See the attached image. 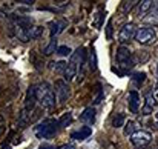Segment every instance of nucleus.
<instances>
[{
  "mask_svg": "<svg viewBox=\"0 0 158 149\" xmlns=\"http://www.w3.org/2000/svg\"><path fill=\"white\" fill-rule=\"evenodd\" d=\"M85 58H86V49L85 48H77L71 54V58L66 65V69H64V82H71L75 79L78 69L83 66L85 63Z\"/></svg>",
  "mask_w": 158,
  "mask_h": 149,
  "instance_id": "nucleus-1",
  "label": "nucleus"
},
{
  "mask_svg": "<svg viewBox=\"0 0 158 149\" xmlns=\"http://www.w3.org/2000/svg\"><path fill=\"white\" fill-rule=\"evenodd\" d=\"M35 96H37V101L42 104V108L52 109L55 106V94L48 82H42L35 85Z\"/></svg>",
  "mask_w": 158,
  "mask_h": 149,
  "instance_id": "nucleus-2",
  "label": "nucleus"
},
{
  "mask_svg": "<svg viewBox=\"0 0 158 149\" xmlns=\"http://www.w3.org/2000/svg\"><path fill=\"white\" fill-rule=\"evenodd\" d=\"M60 125H58V120L55 118H46L43 120L42 123H39L34 129L35 135L39 138H51L52 135H55V132L58 131Z\"/></svg>",
  "mask_w": 158,
  "mask_h": 149,
  "instance_id": "nucleus-3",
  "label": "nucleus"
},
{
  "mask_svg": "<svg viewBox=\"0 0 158 149\" xmlns=\"http://www.w3.org/2000/svg\"><path fill=\"white\" fill-rule=\"evenodd\" d=\"M115 58H117L118 66L123 68V69H131V68L135 66V58H134L132 52L129 51V48H126V46H120L117 49Z\"/></svg>",
  "mask_w": 158,
  "mask_h": 149,
  "instance_id": "nucleus-4",
  "label": "nucleus"
},
{
  "mask_svg": "<svg viewBox=\"0 0 158 149\" xmlns=\"http://www.w3.org/2000/svg\"><path fill=\"white\" fill-rule=\"evenodd\" d=\"M135 40L141 45H152L157 40V34L152 28H140V29H137Z\"/></svg>",
  "mask_w": 158,
  "mask_h": 149,
  "instance_id": "nucleus-5",
  "label": "nucleus"
},
{
  "mask_svg": "<svg viewBox=\"0 0 158 149\" xmlns=\"http://www.w3.org/2000/svg\"><path fill=\"white\" fill-rule=\"evenodd\" d=\"M135 34H137V26H135L134 23H126V25L120 29L118 42H120V43L131 42L132 39H135Z\"/></svg>",
  "mask_w": 158,
  "mask_h": 149,
  "instance_id": "nucleus-6",
  "label": "nucleus"
},
{
  "mask_svg": "<svg viewBox=\"0 0 158 149\" xmlns=\"http://www.w3.org/2000/svg\"><path fill=\"white\" fill-rule=\"evenodd\" d=\"M151 140H152V135H151V132H148V131H137L134 135H131L132 145H134V146H138V148H143V146L149 145Z\"/></svg>",
  "mask_w": 158,
  "mask_h": 149,
  "instance_id": "nucleus-7",
  "label": "nucleus"
},
{
  "mask_svg": "<svg viewBox=\"0 0 158 149\" xmlns=\"http://www.w3.org/2000/svg\"><path fill=\"white\" fill-rule=\"evenodd\" d=\"M55 96H57V100L60 103H64L68 100V97H69L68 82H64V80H57L55 82Z\"/></svg>",
  "mask_w": 158,
  "mask_h": 149,
  "instance_id": "nucleus-8",
  "label": "nucleus"
},
{
  "mask_svg": "<svg viewBox=\"0 0 158 149\" xmlns=\"http://www.w3.org/2000/svg\"><path fill=\"white\" fill-rule=\"evenodd\" d=\"M95 118H97V111H95V108H92V106L86 108V109L81 112V115H80V121L85 123L86 126H92V125L95 123Z\"/></svg>",
  "mask_w": 158,
  "mask_h": 149,
  "instance_id": "nucleus-9",
  "label": "nucleus"
},
{
  "mask_svg": "<svg viewBox=\"0 0 158 149\" xmlns=\"http://www.w3.org/2000/svg\"><path fill=\"white\" fill-rule=\"evenodd\" d=\"M48 26H49V36H51V39H54L64 31L68 23H66V20H54V22H49Z\"/></svg>",
  "mask_w": 158,
  "mask_h": 149,
  "instance_id": "nucleus-10",
  "label": "nucleus"
},
{
  "mask_svg": "<svg viewBox=\"0 0 158 149\" xmlns=\"http://www.w3.org/2000/svg\"><path fill=\"white\" fill-rule=\"evenodd\" d=\"M37 101V96H35V85L29 86L26 91V97H25V111H32Z\"/></svg>",
  "mask_w": 158,
  "mask_h": 149,
  "instance_id": "nucleus-11",
  "label": "nucleus"
},
{
  "mask_svg": "<svg viewBox=\"0 0 158 149\" xmlns=\"http://www.w3.org/2000/svg\"><path fill=\"white\" fill-rule=\"evenodd\" d=\"M140 94L137 91H131L129 96H127V106H129V111L132 114H137L138 112V108H140Z\"/></svg>",
  "mask_w": 158,
  "mask_h": 149,
  "instance_id": "nucleus-12",
  "label": "nucleus"
},
{
  "mask_svg": "<svg viewBox=\"0 0 158 149\" xmlns=\"http://www.w3.org/2000/svg\"><path fill=\"white\" fill-rule=\"evenodd\" d=\"M143 22L146 25H151V26H157L158 25V2H154L152 9L148 12V15L143 19Z\"/></svg>",
  "mask_w": 158,
  "mask_h": 149,
  "instance_id": "nucleus-13",
  "label": "nucleus"
},
{
  "mask_svg": "<svg viewBox=\"0 0 158 149\" xmlns=\"http://www.w3.org/2000/svg\"><path fill=\"white\" fill-rule=\"evenodd\" d=\"M158 101H157V97H154V96H149L146 101H144V104H143V108H141V114L143 115H151L152 112H154V109L157 108Z\"/></svg>",
  "mask_w": 158,
  "mask_h": 149,
  "instance_id": "nucleus-14",
  "label": "nucleus"
},
{
  "mask_svg": "<svg viewBox=\"0 0 158 149\" xmlns=\"http://www.w3.org/2000/svg\"><path fill=\"white\" fill-rule=\"evenodd\" d=\"M91 134H92V129H91L89 126H83V128H80L78 131L72 132V134H71V138H74V140H77V142H83V140L89 138Z\"/></svg>",
  "mask_w": 158,
  "mask_h": 149,
  "instance_id": "nucleus-15",
  "label": "nucleus"
},
{
  "mask_svg": "<svg viewBox=\"0 0 158 149\" xmlns=\"http://www.w3.org/2000/svg\"><path fill=\"white\" fill-rule=\"evenodd\" d=\"M152 5H154L152 0H143V2H140V5H138V15L144 19L148 15V12L152 9Z\"/></svg>",
  "mask_w": 158,
  "mask_h": 149,
  "instance_id": "nucleus-16",
  "label": "nucleus"
},
{
  "mask_svg": "<svg viewBox=\"0 0 158 149\" xmlns=\"http://www.w3.org/2000/svg\"><path fill=\"white\" fill-rule=\"evenodd\" d=\"M43 36V26H31L28 28V37L29 40H37Z\"/></svg>",
  "mask_w": 158,
  "mask_h": 149,
  "instance_id": "nucleus-17",
  "label": "nucleus"
},
{
  "mask_svg": "<svg viewBox=\"0 0 158 149\" xmlns=\"http://www.w3.org/2000/svg\"><path fill=\"white\" fill-rule=\"evenodd\" d=\"M57 37H54V39H51L49 40V43L45 46V49H43V54L45 55H51V54H54V52H57Z\"/></svg>",
  "mask_w": 158,
  "mask_h": 149,
  "instance_id": "nucleus-18",
  "label": "nucleus"
},
{
  "mask_svg": "<svg viewBox=\"0 0 158 149\" xmlns=\"http://www.w3.org/2000/svg\"><path fill=\"white\" fill-rule=\"evenodd\" d=\"M124 121H126V115H124L123 112L115 114L114 118H112V126H114V128H121V126L124 125Z\"/></svg>",
  "mask_w": 158,
  "mask_h": 149,
  "instance_id": "nucleus-19",
  "label": "nucleus"
},
{
  "mask_svg": "<svg viewBox=\"0 0 158 149\" xmlns=\"http://www.w3.org/2000/svg\"><path fill=\"white\" fill-rule=\"evenodd\" d=\"M71 123H72V114H71V112L63 114V115L58 118V125H60V128H66V126L71 125Z\"/></svg>",
  "mask_w": 158,
  "mask_h": 149,
  "instance_id": "nucleus-20",
  "label": "nucleus"
},
{
  "mask_svg": "<svg viewBox=\"0 0 158 149\" xmlns=\"http://www.w3.org/2000/svg\"><path fill=\"white\" fill-rule=\"evenodd\" d=\"M137 123L135 121H127L126 125H124V135H134L137 131Z\"/></svg>",
  "mask_w": 158,
  "mask_h": 149,
  "instance_id": "nucleus-21",
  "label": "nucleus"
},
{
  "mask_svg": "<svg viewBox=\"0 0 158 149\" xmlns=\"http://www.w3.org/2000/svg\"><path fill=\"white\" fill-rule=\"evenodd\" d=\"M137 3H140V2H135V0H132V2H123V5H121V12H123V14H127Z\"/></svg>",
  "mask_w": 158,
  "mask_h": 149,
  "instance_id": "nucleus-22",
  "label": "nucleus"
},
{
  "mask_svg": "<svg viewBox=\"0 0 158 149\" xmlns=\"http://www.w3.org/2000/svg\"><path fill=\"white\" fill-rule=\"evenodd\" d=\"M144 79H146V74H144V72H135V74L132 75V80H134L137 85L143 83V82H144Z\"/></svg>",
  "mask_w": 158,
  "mask_h": 149,
  "instance_id": "nucleus-23",
  "label": "nucleus"
},
{
  "mask_svg": "<svg viewBox=\"0 0 158 149\" xmlns=\"http://www.w3.org/2000/svg\"><path fill=\"white\" fill-rule=\"evenodd\" d=\"M55 66H52V69L55 72H63L64 74V69H66V65L68 63H64V62H57V63H54Z\"/></svg>",
  "mask_w": 158,
  "mask_h": 149,
  "instance_id": "nucleus-24",
  "label": "nucleus"
},
{
  "mask_svg": "<svg viewBox=\"0 0 158 149\" xmlns=\"http://www.w3.org/2000/svg\"><path fill=\"white\" fill-rule=\"evenodd\" d=\"M137 60L141 62V63H144V62L149 60V54H148L146 51H138V52H137Z\"/></svg>",
  "mask_w": 158,
  "mask_h": 149,
  "instance_id": "nucleus-25",
  "label": "nucleus"
},
{
  "mask_svg": "<svg viewBox=\"0 0 158 149\" xmlns=\"http://www.w3.org/2000/svg\"><path fill=\"white\" fill-rule=\"evenodd\" d=\"M71 52H72V51H71L69 46H58V48H57V54H58V55H61V57L69 55Z\"/></svg>",
  "mask_w": 158,
  "mask_h": 149,
  "instance_id": "nucleus-26",
  "label": "nucleus"
},
{
  "mask_svg": "<svg viewBox=\"0 0 158 149\" xmlns=\"http://www.w3.org/2000/svg\"><path fill=\"white\" fill-rule=\"evenodd\" d=\"M102 100H103V89H102V86L98 85V86H97V97L94 99V104H98Z\"/></svg>",
  "mask_w": 158,
  "mask_h": 149,
  "instance_id": "nucleus-27",
  "label": "nucleus"
},
{
  "mask_svg": "<svg viewBox=\"0 0 158 149\" xmlns=\"http://www.w3.org/2000/svg\"><path fill=\"white\" fill-rule=\"evenodd\" d=\"M89 68H91L92 71H95V69H97V57H95L94 49L91 51V65H89Z\"/></svg>",
  "mask_w": 158,
  "mask_h": 149,
  "instance_id": "nucleus-28",
  "label": "nucleus"
},
{
  "mask_svg": "<svg viewBox=\"0 0 158 149\" xmlns=\"http://www.w3.org/2000/svg\"><path fill=\"white\" fill-rule=\"evenodd\" d=\"M107 32H106V37H107V40H110L112 39V22L109 20V23H107Z\"/></svg>",
  "mask_w": 158,
  "mask_h": 149,
  "instance_id": "nucleus-29",
  "label": "nucleus"
},
{
  "mask_svg": "<svg viewBox=\"0 0 158 149\" xmlns=\"http://www.w3.org/2000/svg\"><path fill=\"white\" fill-rule=\"evenodd\" d=\"M40 149H58V146H52V145H48V143H43Z\"/></svg>",
  "mask_w": 158,
  "mask_h": 149,
  "instance_id": "nucleus-30",
  "label": "nucleus"
},
{
  "mask_svg": "<svg viewBox=\"0 0 158 149\" xmlns=\"http://www.w3.org/2000/svg\"><path fill=\"white\" fill-rule=\"evenodd\" d=\"M19 3H22V5H32L34 2H32V0H31V2H29V0H20Z\"/></svg>",
  "mask_w": 158,
  "mask_h": 149,
  "instance_id": "nucleus-31",
  "label": "nucleus"
},
{
  "mask_svg": "<svg viewBox=\"0 0 158 149\" xmlns=\"http://www.w3.org/2000/svg\"><path fill=\"white\" fill-rule=\"evenodd\" d=\"M0 149H11V146H9V145H6V143H5V145H2V146H0Z\"/></svg>",
  "mask_w": 158,
  "mask_h": 149,
  "instance_id": "nucleus-32",
  "label": "nucleus"
},
{
  "mask_svg": "<svg viewBox=\"0 0 158 149\" xmlns=\"http://www.w3.org/2000/svg\"><path fill=\"white\" fill-rule=\"evenodd\" d=\"M3 131H5V126H3V125H0V134H2Z\"/></svg>",
  "mask_w": 158,
  "mask_h": 149,
  "instance_id": "nucleus-33",
  "label": "nucleus"
},
{
  "mask_svg": "<svg viewBox=\"0 0 158 149\" xmlns=\"http://www.w3.org/2000/svg\"><path fill=\"white\" fill-rule=\"evenodd\" d=\"M5 15H6V14H5L3 11H0V17H5Z\"/></svg>",
  "mask_w": 158,
  "mask_h": 149,
  "instance_id": "nucleus-34",
  "label": "nucleus"
},
{
  "mask_svg": "<svg viewBox=\"0 0 158 149\" xmlns=\"http://www.w3.org/2000/svg\"><path fill=\"white\" fill-rule=\"evenodd\" d=\"M155 129H158V121H157V123H155Z\"/></svg>",
  "mask_w": 158,
  "mask_h": 149,
  "instance_id": "nucleus-35",
  "label": "nucleus"
},
{
  "mask_svg": "<svg viewBox=\"0 0 158 149\" xmlns=\"http://www.w3.org/2000/svg\"><path fill=\"white\" fill-rule=\"evenodd\" d=\"M157 74H158V68H157Z\"/></svg>",
  "mask_w": 158,
  "mask_h": 149,
  "instance_id": "nucleus-36",
  "label": "nucleus"
},
{
  "mask_svg": "<svg viewBox=\"0 0 158 149\" xmlns=\"http://www.w3.org/2000/svg\"><path fill=\"white\" fill-rule=\"evenodd\" d=\"M0 121H2V117H0Z\"/></svg>",
  "mask_w": 158,
  "mask_h": 149,
  "instance_id": "nucleus-37",
  "label": "nucleus"
},
{
  "mask_svg": "<svg viewBox=\"0 0 158 149\" xmlns=\"http://www.w3.org/2000/svg\"><path fill=\"white\" fill-rule=\"evenodd\" d=\"M157 97H158V92H157Z\"/></svg>",
  "mask_w": 158,
  "mask_h": 149,
  "instance_id": "nucleus-38",
  "label": "nucleus"
},
{
  "mask_svg": "<svg viewBox=\"0 0 158 149\" xmlns=\"http://www.w3.org/2000/svg\"><path fill=\"white\" fill-rule=\"evenodd\" d=\"M157 88H158V83H157Z\"/></svg>",
  "mask_w": 158,
  "mask_h": 149,
  "instance_id": "nucleus-39",
  "label": "nucleus"
},
{
  "mask_svg": "<svg viewBox=\"0 0 158 149\" xmlns=\"http://www.w3.org/2000/svg\"><path fill=\"white\" fill-rule=\"evenodd\" d=\"M157 117H158V114H157Z\"/></svg>",
  "mask_w": 158,
  "mask_h": 149,
  "instance_id": "nucleus-40",
  "label": "nucleus"
}]
</instances>
